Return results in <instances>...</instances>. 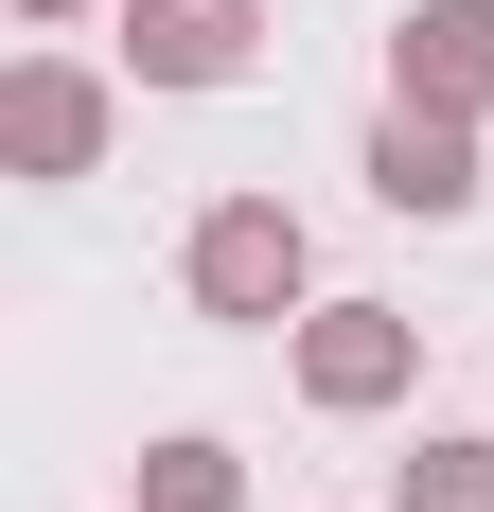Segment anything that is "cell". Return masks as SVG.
I'll list each match as a JSON object with an SVG mask.
<instances>
[{
	"instance_id": "cell-8",
	"label": "cell",
	"mask_w": 494,
	"mask_h": 512,
	"mask_svg": "<svg viewBox=\"0 0 494 512\" xmlns=\"http://www.w3.org/2000/svg\"><path fill=\"white\" fill-rule=\"evenodd\" d=\"M389 512H494V442H424L389 477Z\"/></svg>"
},
{
	"instance_id": "cell-5",
	"label": "cell",
	"mask_w": 494,
	"mask_h": 512,
	"mask_svg": "<svg viewBox=\"0 0 494 512\" xmlns=\"http://www.w3.org/2000/svg\"><path fill=\"white\" fill-rule=\"evenodd\" d=\"M247 36H265V0H124V71L142 89H230Z\"/></svg>"
},
{
	"instance_id": "cell-9",
	"label": "cell",
	"mask_w": 494,
	"mask_h": 512,
	"mask_svg": "<svg viewBox=\"0 0 494 512\" xmlns=\"http://www.w3.org/2000/svg\"><path fill=\"white\" fill-rule=\"evenodd\" d=\"M18 18H89V0H18Z\"/></svg>"
},
{
	"instance_id": "cell-6",
	"label": "cell",
	"mask_w": 494,
	"mask_h": 512,
	"mask_svg": "<svg viewBox=\"0 0 494 512\" xmlns=\"http://www.w3.org/2000/svg\"><path fill=\"white\" fill-rule=\"evenodd\" d=\"M371 195H389V212H477V124L389 106V124H371Z\"/></svg>"
},
{
	"instance_id": "cell-7",
	"label": "cell",
	"mask_w": 494,
	"mask_h": 512,
	"mask_svg": "<svg viewBox=\"0 0 494 512\" xmlns=\"http://www.w3.org/2000/svg\"><path fill=\"white\" fill-rule=\"evenodd\" d=\"M142 512H247V460L230 442H142Z\"/></svg>"
},
{
	"instance_id": "cell-2",
	"label": "cell",
	"mask_w": 494,
	"mask_h": 512,
	"mask_svg": "<svg viewBox=\"0 0 494 512\" xmlns=\"http://www.w3.org/2000/svg\"><path fill=\"white\" fill-rule=\"evenodd\" d=\"M406 371H424V318H389V301H318L300 318V407L371 424V407H406Z\"/></svg>"
},
{
	"instance_id": "cell-3",
	"label": "cell",
	"mask_w": 494,
	"mask_h": 512,
	"mask_svg": "<svg viewBox=\"0 0 494 512\" xmlns=\"http://www.w3.org/2000/svg\"><path fill=\"white\" fill-rule=\"evenodd\" d=\"M389 106L494 124V0H406V36H389Z\"/></svg>"
},
{
	"instance_id": "cell-4",
	"label": "cell",
	"mask_w": 494,
	"mask_h": 512,
	"mask_svg": "<svg viewBox=\"0 0 494 512\" xmlns=\"http://www.w3.org/2000/svg\"><path fill=\"white\" fill-rule=\"evenodd\" d=\"M0 159H18V177H89L106 159V89L71 53H18V71H0Z\"/></svg>"
},
{
	"instance_id": "cell-1",
	"label": "cell",
	"mask_w": 494,
	"mask_h": 512,
	"mask_svg": "<svg viewBox=\"0 0 494 512\" xmlns=\"http://www.w3.org/2000/svg\"><path fill=\"white\" fill-rule=\"evenodd\" d=\"M177 265H195V318H230V336L300 318V283H318V248H300V212H283V195H212Z\"/></svg>"
}]
</instances>
